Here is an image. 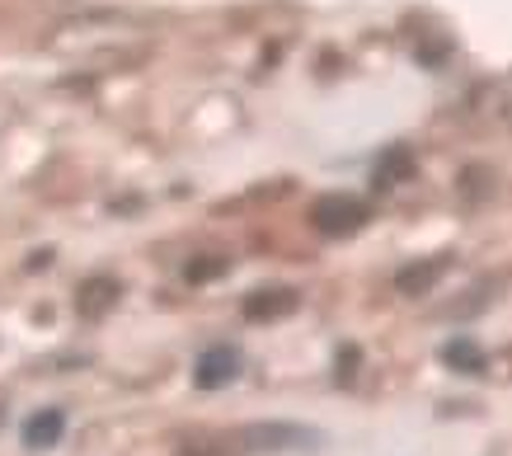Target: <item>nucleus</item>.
Returning <instances> with one entry per match:
<instances>
[{
  "label": "nucleus",
  "instance_id": "7ed1b4c3",
  "mask_svg": "<svg viewBox=\"0 0 512 456\" xmlns=\"http://www.w3.org/2000/svg\"><path fill=\"white\" fill-rule=\"evenodd\" d=\"M118 297H123V283H118L113 273H94V278H85V283L76 287V311L85 315V320H99V315L113 311Z\"/></svg>",
  "mask_w": 512,
  "mask_h": 456
},
{
  "label": "nucleus",
  "instance_id": "f8f14e48",
  "mask_svg": "<svg viewBox=\"0 0 512 456\" xmlns=\"http://www.w3.org/2000/svg\"><path fill=\"white\" fill-rule=\"evenodd\" d=\"M52 264V250H38V254H29V268H47Z\"/></svg>",
  "mask_w": 512,
  "mask_h": 456
},
{
  "label": "nucleus",
  "instance_id": "1a4fd4ad",
  "mask_svg": "<svg viewBox=\"0 0 512 456\" xmlns=\"http://www.w3.org/2000/svg\"><path fill=\"white\" fill-rule=\"evenodd\" d=\"M409 174H414V156H409V146H390L386 156H381V165H376V184L390 189V184H400V179H409Z\"/></svg>",
  "mask_w": 512,
  "mask_h": 456
},
{
  "label": "nucleus",
  "instance_id": "f257e3e1",
  "mask_svg": "<svg viewBox=\"0 0 512 456\" xmlns=\"http://www.w3.org/2000/svg\"><path fill=\"white\" fill-rule=\"evenodd\" d=\"M362 221H367V203L353 198V193H325V198H315V207H311V226L329 240L357 236Z\"/></svg>",
  "mask_w": 512,
  "mask_h": 456
},
{
  "label": "nucleus",
  "instance_id": "39448f33",
  "mask_svg": "<svg viewBox=\"0 0 512 456\" xmlns=\"http://www.w3.org/2000/svg\"><path fill=\"white\" fill-rule=\"evenodd\" d=\"M249 452H282V447H296V442H311L306 428H292V424H254L240 433Z\"/></svg>",
  "mask_w": 512,
  "mask_h": 456
},
{
  "label": "nucleus",
  "instance_id": "6e6552de",
  "mask_svg": "<svg viewBox=\"0 0 512 456\" xmlns=\"http://www.w3.org/2000/svg\"><path fill=\"white\" fill-rule=\"evenodd\" d=\"M442 362H447V367H456V372L480 377V372H484V348L475 344V339H451V344H442Z\"/></svg>",
  "mask_w": 512,
  "mask_h": 456
},
{
  "label": "nucleus",
  "instance_id": "9d476101",
  "mask_svg": "<svg viewBox=\"0 0 512 456\" xmlns=\"http://www.w3.org/2000/svg\"><path fill=\"white\" fill-rule=\"evenodd\" d=\"M226 273V259H217V254H207V259H193V264L184 268L188 283H212V278H221Z\"/></svg>",
  "mask_w": 512,
  "mask_h": 456
},
{
  "label": "nucleus",
  "instance_id": "f03ea898",
  "mask_svg": "<svg viewBox=\"0 0 512 456\" xmlns=\"http://www.w3.org/2000/svg\"><path fill=\"white\" fill-rule=\"evenodd\" d=\"M235 377H240V353H235L231 344L207 348L198 358V367H193V386H198V391H221V386H231Z\"/></svg>",
  "mask_w": 512,
  "mask_h": 456
},
{
  "label": "nucleus",
  "instance_id": "20e7f679",
  "mask_svg": "<svg viewBox=\"0 0 512 456\" xmlns=\"http://www.w3.org/2000/svg\"><path fill=\"white\" fill-rule=\"evenodd\" d=\"M296 306H301V297H296L292 287H264V292L245 297V320L264 325V320H282V315H292Z\"/></svg>",
  "mask_w": 512,
  "mask_h": 456
},
{
  "label": "nucleus",
  "instance_id": "0eeeda50",
  "mask_svg": "<svg viewBox=\"0 0 512 456\" xmlns=\"http://www.w3.org/2000/svg\"><path fill=\"white\" fill-rule=\"evenodd\" d=\"M442 268H447V259H433V264H409V268L395 273V287H400L404 297H423V292L442 278Z\"/></svg>",
  "mask_w": 512,
  "mask_h": 456
},
{
  "label": "nucleus",
  "instance_id": "9b49d317",
  "mask_svg": "<svg viewBox=\"0 0 512 456\" xmlns=\"http://www.w3.org/2000/svg\"><path fill=\"white\" fill-rule=\"evenodd\" d=\"M353 367H357V348H343L339 353V381H353L357 377Z\"/></svg>",
  "mask_w": 512,
  "mask_h": 456
},
{
  "label": "nucleus",
  "instance_id": "423d86ee",
  "mask_svg": "<svg viewBox=\"0 0 512 456\" xmlns=\"http://www.w3.org/2000/svg\"><path fill=\"white\" fill-rule=\"evenodd\" d=\"M66 433V414L62 409H38L29 424H24V447L33 452H47V447H57Z\"/></svg>",
  "mask_w": 512,
  "mask_h": 456
}]
</instances>
